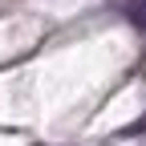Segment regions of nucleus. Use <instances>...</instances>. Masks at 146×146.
Masks as SVG:
<instances>
[{"mask_svg": "<svg viewBox=\"0 0 146 146\" xmlns=\"http://www.w3.org/2000/svg\"><path fill=\"white\" fill-rule=\"evenodd\" d=\"M126 12L138 29H146V0H126Z\"/></svg>", "mask_w": 146, "mask_h": 146, "instance_id": "obj_1", "label": "nucleus"}]
</instances>
